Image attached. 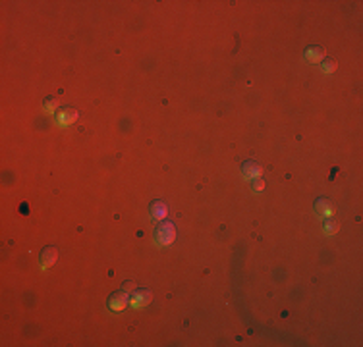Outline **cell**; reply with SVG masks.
<instances>
[{
    "label": "cell",
    "mask_w": 363,
    "mask_h": 347,
    "mask_svg": "<svg viewBox=\"0 0 363 347\" xmlns=\"http://www.w3.org/2000/svg\"><path fill=\"white\" fill-rule=\"evenodd\" d=\"M155 239H157V243L159 245H170V243H174L176 239V228L172 222H159V228L155 230Z\"/></svg>",
    "instance_id": "obj_1"
},
{
    "label": "cell",
    "mask_w": 363,
    "mask_h": 347,
    "mask_svg": "<svg viewBox=\"0 0 363 347\" xmlns=\"http://www.w3.org/2000/svg\"><path fill=\"white\" fill-rule=\"evenodd\" d=\"M151 301H153V293H151L149 289H136L134 295L130 297V305L134 309H143V307L149 305Z\"/></svg>",
    "instance_id": "obj_2"
},
{
    "label": "cell",
    "mask_w": 363,
    "mask_h": 347,
    "mask_svg": "<svg viewBox=\"0 0 363 347\" xmlns=\"http://www.w3.org/2000/svg\"><path fill=\"white\" fill-rule=\"evenodd\" d=\"M77 110L74 108H60V110L56 112V124L60 125V127H68V125H72L77 120Z\"/></svg>",
    "instance_id": "obj_3"
},
{
    "label": "cell",
    "mask_w": 363,
    "mask_h": 347,
    "mask_svg": "<svg viewBox=\"0 0 363 347\" xmlns=\"http://www.w3.org/2000/svg\"><path fill=\"white\" fill-rule=\"evenodd\" d=\"M128 303H130L128 293L126 291H118V293H114L112 297L108 299V309L114 310V312H120V310H124L128 307Z\"/></svg>",
    "instance_id": "obj_4"
},
{
    "label": "cell",
    "mask_w": 363,
    "mask_h": 347,
    "mask_svg": "<svg viewBox=\"0 0 363 347\" xmlns=\"http://www.w3.org/2000/svg\"><path fill=\"white\" fill-rule=\"evenodd\" d=\"M261 173H263V166L257 164V162L250 160L241 166V176H244V180H257V178H261Z\"/></svg>",
    "instance_id": "obj_5"
},
{
    "label": "cell",
    "mask_w": 363,
    "mask_h": 347,
    "mask_svg": "<svg viewBox=\"0 0 363 347\" xmlns=\"http://www.w3.org/2000/svg\"><path fill=\"white\" fill-rule=\"evenodd\" d=\"M315 211L317 214L321 216V218H332L334 216V207H332V203L328 201V199H317L315 201Z\"/></svg>",
    "instance_id": "obj_6"
},
{
    "label": "cell",
    "mask_w": 363,
    "mask_h": 347,
    "mask_svg": "<svg viewBox=\"0 0 363 347\" xmlns=\"http://www.w3.org/2000/svg\"><path fill=\"white\" fill-rule=\"evenodd\" d=\"M151 218L155 220V222H163L166 220V216H168V207H166V203L163 201H155L153 205H151Z\"/></svg>",
    "instance_id": "obj_7"
},
{
    "label": "cell",
    "mask_w": 363,
    "mask_h": 347,
    "mask_svg": "<svg viewBox=\"0 0 363 347\" xmlns=\"http://www.w3.org/2000/svg\"><path fill=\"white\" fill-rule=\"evenodd\" d=\"M56 260H58V249H56V247L43 249V253H41V259H39V262H41V268H50V266H52Z\"/></svg>",
    "instance_id": "obj_8"
},
{
    "label": "cell",
    "mask_w": 363,
    "mask_h": 347,
    "mask_svg": "<svg viewBox=\"0 0 363 347\" xmlns=\"http://www.w3.org/2000/svg\"><path fill=\"white\" fill-rule=\"evenodd\" d=\"M323 58H325V50L321 49V47H309V49L305 50V60H307V62L321 64Z\"/></svg>",
    "instance_id": "obj_9"
},
{
    "label": "cell",
    "mask_w": 363,
    "mask_h": 347,
    "mask_svg": "<svg viewBox=\"0 0 363 347\" xmlns=\"http://www.w3.org/2000/svg\"><path fill=\"white\" fill-rule=\"evenodd\" d=\"M338 230H340V222L334 220V216H332V218H326L325 224H323V232H325L326 236H336Z\"/></svg>",
    "instance_id": "obj_10"
},
{
    "label": "cell",
    "mask_w": 363,
    "mask_h": 347,
    "mask_svg": "<svg viewBox=\"0 0 363 347\" xmlns=\"http://www.w3.org/2000/svg\"><path fill=\"white\" fill-rule=\"evenodd\" d=\"M321 72H323V74H332V72H336V62H334V60H325V62H321Z\"/></svg>",
    "instance_id": "obj_11"
},
{
    "label": "cell",
    "mask_w": 363,
    "mask_h": 347,
    "mask_svg": "<svg viewBox=\"0 0 363 347\" xmlns=\"http://www.w3.org/2000/svg\"><path fill=\"white\" fill-rule=\"evenodd\" d=\"M58 110H60V108H58V100L56 99H49L45 102V112H47V114H54V112Z\"/></svg>",
    "instance_id": "obj_12"
},
{
    "label": "cell",
    "mask_w": 363,
    "mask_h": 347,
    "mask_svg": "<svg viewBox=\"0 0 363 347\" xmlns=\"http://www.w3.org/2000/svg\"><path fill=\"white\" fill-rule=\"evenodd\" d=\"M251 189L255 191V193H261L265 189V180H261V178H257L255 182H253V186H251Z\"/></svg>",
    "instance_id": "obj_13"
},
{
    "label": "cell",
    "mask_w": 363,
    "mask_h": 347,
    "mask_svg": "<svg viewBox=\"0 0 363 347\" xmlns=\"http://www.w3.org/2000/svg\"><path fill=\"white\" fill-rule=\"evenodd\" d=\"M138 287H136V284L134 282H126V285H124V291H136Z\"/></svg>",
    "instance_id": "obj_14"
}]
</instances>
